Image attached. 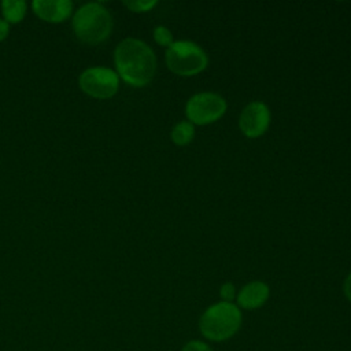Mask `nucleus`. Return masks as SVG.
Here are the masks:
<instances>
[{
  "label": "nucleus",
  "mask_w": 351,
  "mask_h": 351,
  "mask_svg": "<svg viewBox=\"0 0 351 351\" xmlns=\"http://www.w3.org/2000/svg\"><path fill=\"white\" fill-rule=\"evenodd\" d=\"M125 7H128L133 12H145L156 5L155 0H126L123 1Z\"/></svg>",
  "instance_id": "obj_12"
},
{
  "label": "nucleus",
  "mask_w": 351,
  "mask_h": 351,
  "mask_svg": "<svg viewBox=\"0 0 351 351\" xmlns=\"http://www.w3.org/2000/svg\"><path fill=\"white\" fill-rule=\"evenodd\" d=\"M8 32H10V23L7 21H4L3 18H0V41L7 38Z\"/></svg>",
  "instance_id": "obj_16"
},
{
  "label": "nucleus",
  "mask_w": 351,
  "mask_h": 351,
  "mask_svg": "<svg viewBox=\"0 0 351 351\" xmlns=\"http://www.w3.org/2000/svg\"><path fill=\"white\" fill-rule=\"evenodd\" d=\"M1 11L4 21L8 23H18L25 18L27 4L25 0H3Z\"/></svg>",
  "instance_id": "obj_10"
},
{
  "label": "nucleus",
  "mask_w": 351,
  "mask_h": 351,
  "mask_svg": "<svg viewBox=\"0 0 351 351\" xmlns=\"http://www.w3.org/2000/svg\"><path fill=\"white\" fill-rule=\"evenodd\" d=\"M270 295L269 285L263 281H251L245 284L236 295V302L239 308L256 310L262 307Z\"/></svg>",
  "instance_id": "obj_9"
},
{
  "label": "nucleus",
  "mask_w": 351,
  "mask_h": 351,
  "mask_svg": "<svg viewBox=\"0 0 351 351\" xmlns=\"http://www.w3.org/2000/svg\"><path fill=\"white\" fill-rule=\"evenodd\" d=\"M206 52L192 41H176L166 51V64L177 75L189 77L207 67Z\"/></svg>",
  "instance_id": "obj_4"
},
{
  "label": "nucleus",
  "mask_w": 351,
  "mask_h": 351,
  "mask_svg": "<svg viewBox=\"0 0 351 351\" xmlns=\"http://www.w3.org/2000/svg\"><path fill=\"white\" fill-rule=\"evenodd\" d=\"M117 74L132 86H144L154 78L156 58L154 51L141 40L125 38L114 51Z\"/></svg>",
  "instance_id": "obj_1"
},
{
  "label": "nucleus",
  "mask_w": 351,
  "mask_h": 351,
  "mask_svg": "<svg viewBox=\"0 0 351 351\" xmlns=\"http://www.w3.org/2000/svg\"><path fill=\"white\" fill-rule=\"evenodd\" d=\"M343 291L346 298L348 299V302H351V273L347 276V278L344 280V285H343Z\"/></svg>",
  "instance_id": "obj_17"
},
{
  "label": "nucleus",
  "mask_w": 351,
  "mask_h": 351,
  "mask_svg": "<svg viewBox=\"0 0 351 351\" xmlns=\"http://www.w3.org/2000/svg\"><path fill=\"white\" fill-rule=\"evenodd\" d=\"M241 322L243 315L237 304L221 300L203 311L199 318V330L208 341L222 343L240 330Z\"/></svg>",
  "instance_id": "obj_2"
},
{
  "label": "nucleus",
  "mask_w": 351,
  "mask_h": 351,
  "mask_svg": "<svg viewBox=\"0 0 351 351\" xmlns=\"http://www.w3.org/2000/svg\"><path fill=\"white\" fill-rule=\"evenodd\" d=\"M181 351H214V350H213L211 346H208L206 341L193 339V340L186 341V343L182 346Z\"/></svg>",
  "instance_id": "obj_14"
},
{
  "label": "nucleus",
  "mask_w": 351,
  "mask_h": 351,
  "mask_svg": "<svg viewBox=\"0 0 351 351\" xmlns=\"http://www.w3.org/2000/svg\"><path fill=\"white\" fill-rule=\"evenodd\" d=\"M32 8L43 21L60 23L71 15L74 4L71 0H33Z\"/></svg>",
  "instance_id": "obj_8"
},
{
  "label": "nucleus",
  "mask_w": 351,
  "mask_h": 351,
  "mask_svg": "<svg viewBox=\"0 0 351 351\" xmlns=\"http://www.w3.org/2000/svg\"><path fill=\"white\" fill-rule=\"evenodd\" d=\"M195 136V129L193 125L188 121L178 122L173 130H171V140L176 145H186L192 141Z\"/></svg>",
  "instance_id": "obj_11"
},
{
  "label": "nucleus",
  "mask_w": 351,
  "mask_h": 351,
  "mask_svg": "<svg viewBox=\"0 0 351 351\" xmlns=\"http://www.w3.org/2000/svg\"><path fill=\"white\" fill-rule=\"evenodd\" d=\"M74 34L84 43L96 45L107 40L112 30V16L110 11L97 1L81 5L73 15Z\"/></svg>",
  "instance_id": "obj_3"
},
{
  "label": "nucleus",
  "mask_w": 351,
  "mask_h": 351,
  "mask_svg": "<svg viewBox=\"0 0 351 351\" xmlns=\"http://www.w3.org/2000/svg\"><path fill=\"white\" fill-rule=\"evenodd\" d=\"M80 88L95 99H110L119 88L118 74L108 67H89L80 74Z\"/></svg>",
  "instance_id": "obj_6"
},
{
  "label": "nucleus",
  "mask_w": 351,
  "mask_h": 351,
  "mask_svg": "<svg viewBox=\"0 0 351 351\" xmlns=\"http://www.w3.org/2000/svg\"><path fill=\"white\" fill-rule=\"evenodd\" d=\"M219 296L222 299V302H228V303H233V300L236 299V288L232 282H223L221 285L219 289Z\"/></svg>",
  "instance_id": "obj_15"
},
{
  "label": "nucleus",
  "mask_w": 351,
  "mask_h": 351,
  "mask_svg": "<svg viewBox=\"0 0 351 351\" xmlns=\"http://www.w3.org/2000/svg\"><path fill=\"white\" fill-rule=\"evenodd\" d=\"M226 111V101L213 92L193 95L185 107V114L193 125H208L218 121Z\"/></svg>",
  "instance_id": "obj_5"
},
{
  "label": "nucleus",
  "mask_w": 351,
  "mask_h": 351,
  "mask_svg": "<svg viewBox=\"0 0 351 351\" xmlns=\"http://www.w3.org/2000/svg\"><path fill=\"white\" fill-rule=\"evenodd\" d=\"M154 40L159 45H163V47H167V48L174 43L171 32L167 27H165V26H156L154 29Z\"/></svg>",
  "instance_id": "obj_13"
},
{
  "label": "nucleus",
  "mask_w": 351,
  "mask_h": 351,
  "mask_svg": "<svg viewBox=\"0 0 351 351\" xmlns=\"http://www.w3.org/2000/svg\"><path fill=\"white\" fill-rule=\"evenodd\" d=\"M270 123V111L262 101H252L240 114L239 125L244 136L256 138L262 136Z\"/></svg>",
  "instance_id": "obj_7"
}]
</instances>
